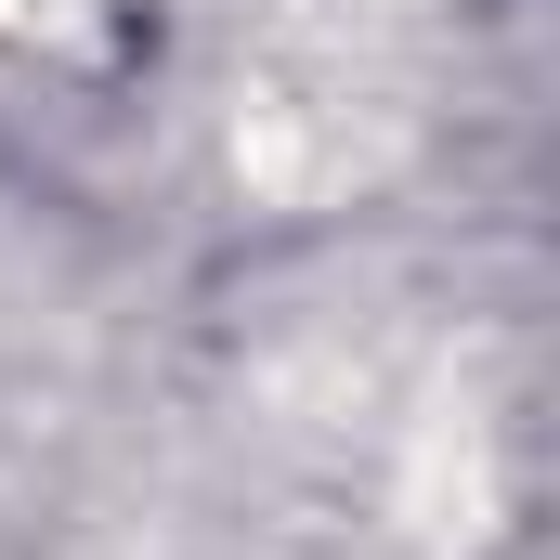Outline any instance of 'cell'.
I'll return each mask as SVG.
<instances>
[{
  "mask_svg": "<svg viewBox=\"0 0 560 560\" xmlns=\"http://www.w3.org/2000/svg\"><path fill=\"white\" fill-rule=\"evenodd\" d=\"M26 26H39V0H0V39H26Z\"/></svg>",
  "mask_w": 560,
  "mask_h": 560,
  "instance_id": "1",
  "label": "cell"
}]
</instances>
